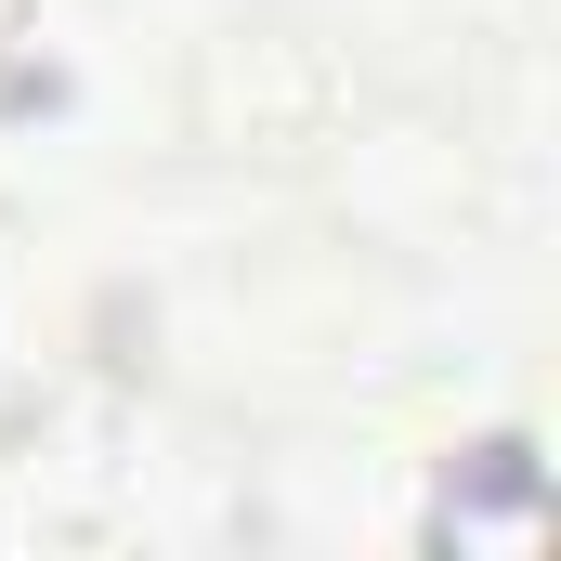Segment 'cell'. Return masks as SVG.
<instances>
[{"instance_id": "6da1fadb", "label": "cell", "mask_w": 561, "mask_h": 561, "mask_svg": "<svg viewBox=\"0 0 561 561\" xmlns=\"http://www.w3.org/2000/svg\"><path fill=\"white\" fill-rule=\"evenodd\" d=\"M431 536H536V444H470V483H444Z\"/></svg>"}]
</instances>
